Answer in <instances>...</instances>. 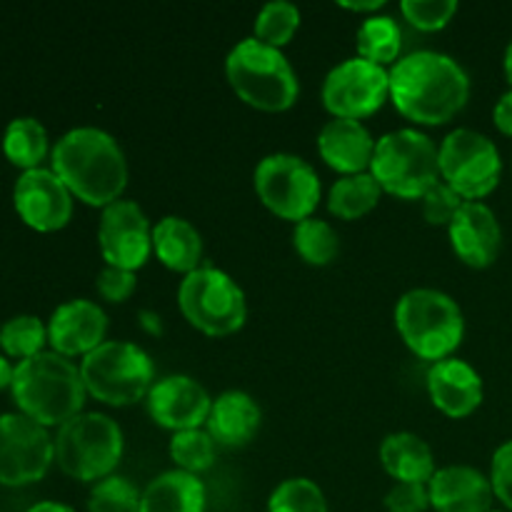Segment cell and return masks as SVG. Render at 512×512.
I'll use <instances>...</instances> for the list:
<instances>
[{"instance_id":"6da1fadb","label":"cell","mask_w":512,"mask_h":512,"mask_svg":"<svg viewBox=\"0 0 512 512\" xmlns=\"http://www.w3.org/2000/svg\"><path fill=\"white\" fill-rule=\"evenodd\" d=\"M468 98V70L448 53L415 50L390 68V100L415 125H445Z\"/></svg>"},{"instance_id":"7a4b0ae2","label":"cell","mask_w":512,"mask_h":512,"mask_svg":"<svg viewBox=\"0 0 512 512\" xmlns=\"http://www.w3.org/2000/svg\"><path fill=\"white\" fill-rule=\"evenodd\" d=\"M50 163L73 198L93 208H108L123 198L128 185L123 148L108 130L95 125L68 130L50 150Z\"/></svg>"},{"instance_id":"3957f363","label":"cell","mask_w":512,"mask_h":512,"mask_svg":"<svg viewBox=\"0 0 512 512\" xmlns=\"http://www.w3.org/2000/svg\"><path fill=\"white\" fill-rule=\"evenodd\" d=\"M13 400L20 413L45 428H60L83 413L85 390L80 365L55 350L20 360L13 370Z\"/></svg>"},{"instance_id":"277c9868","label":"cell","mask_w":512,"mask_h":512,"mask_svg":"<svg viewBox=\"0 0 512 512\" xmlns=\"http://www.w3.org/2000/svg\"><path fill=\"white\" fill-rule=\"evenodd\" d=\"M225 75L243 103L265 113L288 110L298 100L300 80L288 55L255 35L230 48L225 58Z\"/></svg>"},{"instance_id":"5b68a950","label":"cell","mask_w":512,"mask_h":512,"mask_svg":"<svg viewBox=\"0 0 512 512\" xmlns=\"http://www.w3.org/2000/svg\"><path fill=\"white\" fill-rule=\"evenodd\" d=\"M395 328L418 358L438 363L453 358L465 335L460 305L438 288H413L395 305Z\"/></svg>"},{"instance_id":"8992f818","label":"cell","mask_w":512,"mask_h":512,"mask_svg":"<svg viewBox=\"0 0 512 512\" xmlns=\"http://www.w3.org/2000/svg\"><path fill=\"white\" fill-rule=\"evenodd\" d=\"M370 173L383 193L420 200L440 180L438 145L418 128H398L375 143Z\"/></svg>"},{"instance_id":"52a82bcc","label":"cell","mask_w":512,"mask_h":512,"mask_svg":"<svg viewBox=\"0 0 512 512\" xmlns=\"http://www.w3.org/2000/svg\"><path fill=\"white\" fill-rule=\"evenodd\" d=\"M125 438L120 425L105 413H80L55 435V463L80 483H100L115 475L123 458Z\"/></svg>"},{"instance_id":"ba28073f","label":"cell","mask_w":512,"mask_h":512,"mask_svg":"<svg viewBox=\"0 0 512 512\" xmlns=\"http://www.w3.org/2000/svg\"><path fill=\"white\" fill-rule=\"evenodd\" d=\"M90 398L113 408H125L148 398L155 383L153 358L128 340H105L80 360Z\"/></svg>"},{"instance_id":"9c48e42d","label":"cell","mask_w":512,"mask_h":512,"mask_svg":"<svg viewBox=\"0 0 512 512\" xmlns=\"http://www.w3.org/2000/svg\"><path fill=\"white\" fill-rule=\"evenodd\" d=\"M178 305L185 320L210 338L238 333L248 318L243 288L215 265H200L193 273L183 275Z\"/></svg>"},{"instance_id":"30bf717a","label":"cell","mask_w":512,"mask_h":512,"mask_svg":"<svg viewBox=\"0 0 512 512\" xmlns=\"http://www.w3.org/2000/svg\"><path fill=\"white\" fill-rule=\"evenodd\" d=\"M255 193L260 203L283 220L300 223L318 210L323 185L313 165L295 153H270L255 165Z\"/></svg>"},{"instance_id":"8fae6325","label":"cell","mask_w":512,"mask_h":512,"mask_svg":"<svg viewBox=\"0 0 512 512\" xmlns=\"http://www.w3.org/2000/svg\"><path fill=\"white\" fill-rule=\"evenodd\" d=\"M440 180L463 200H483L500 183L503 160L488 135L473 128L450 130L438 145Z\"/></svg>"},{"instance_id":"7c38bea8","label":"cell","mask_w":512,"mask_h":512,"mask_svg":"<svg viewBox=\"0 0 512 512\" xmlns=\"http://www.w3.org/2000/svg\"><path fill=\"white\" fill-rule=\"evenodd\" d=\"M320 95L333 118H370L390 98V70L355 55L328 70Z\"/></svg>"},{"instance_id":"4fadbf2b","label":"cell","mask_w":512,"mask_h":512,"mask_svg":"<svg viewBox=\"0 0 512 512\" xmlns=\"http://www.w3.org/2000/svg\"><path fill=\"white\" fill-rule=\"evenodd\" d=\"M55 460V438L23 413L0 415V485L38 483Z\"/></svg>"},{"instance_id":"5bb4252c","label":"cell","mask_w":512,"mask_h":512,"mask_svg":"<svg viewBox=\"0 0 512 512\" xmlns=\"http://www.w3.org/2000/svg\"><path fill=\"white\" fill-rule=\"evenodd\" d=\"M98 248L105 265L138 273L153 255V225L135 200L120 198L103 208L98 223Z\"/></svg>"},{"instance_id":"9a60e30c","label":"cell","mask_w":512,"mask_h":512,"mask_svg":"<svg viewBox=\"0 0 512 512\" xmlns=\"http://www.w3.org/2000/svg\"><path fill=\"white\" fill-rule=\"evenodd\" d=\"M13 200L23 223L40 233L65 228L73 215V193L53 168L23 170L15 183Z\"/></svg>"},{"instance_id":"2e32d148","label":"cell","mask_w":512,"mask_h":512,"mask_svg":"<svg viewBox=\"0 0 512 512\" xmlns=\"http://www.w3.org/2000/svg\"><path fill=\"white\" fill-rule=\"evenodd\" d=\"M145 405L155 425L180 433V430L203 428L208 423L213 398L190 375H165L155 380Z\"/></svg>"},{"instance_id":"e0dca14e","label":"cell","mask_w":512,"mask_h":512,"mask_svg":"<svg viewBox=\"0 0 512 512\" xmlns=\"http://www.w3.org/2000/svg\"><path fill=\"white\" fill-rule=\"evenodd\" d=\"M105 333H108V315L93 300H68L50 315L48 343L65 358H78V355L85 358L105 343Z\"/></svg>"},{"instance_id":"ac0fdd59","label":"cell","mask_w":512,"mask_h":512,"mask_svg":"<svg viewBox=\"0 0 512 512\" xmlns=\"http://www.w3.org/2000/svg\"><path fill=\"white\" fill-rule=\"evenodd\" d=\"M448 238L455 255L470 268H488L503 245L498 215L483 200H465L448 225Z\"/></svg>"},{"instance_id":"d6986e66","label":"cell","mask_w":512,"mask_h":512,"mask_svg":"<svg viewBox=\"0 0 512 512\" xmlns=\"http://www.w3.org/2000/svg\"><path fill=\"white\" fill-rule=\"evenodd\" d=\"M425 385L435 408L448 418H468L483 403V378L460 358H445L430 365Z\"/></svg>"},{"instance_id":"ffe728a7","label":"cell","mask_w":512,"mask_h":512,"mask_svg":"<svg viewBox=\"0 0 512 512\" xmlns=\"http://www.w3.org/2000/svg\"><path fill=\"white\" fill-rule=\"evenodd\" d=\"M430 508L438 512H490L493 485L473 465H445L428 483Z\"/></svg>"},{"instance_id":"44dd1931","label":"cell","mask_w":512,"mask_h":512,"mask_svg":"<svg viewBox=\"0 0 512 512\" xmlns=\"http://www.w3.org/2000/svg\"><path fill=\"white\" fill-rule=\"evenodd\" d=\"M375 143L363 120L333 118L320 128L318 153L340 175H355L370 170L375 155Z\"/></svg>"},{"instance_id":"7402d4cb","label":"cell","mask_w":512,"mask_h":512,"mask_svg":"<svg viewBox=\"0 0 512 512\" xmlns=\"http://www.w3.org/2000/svg\"><path fill=\"white\" fill-rule=\"evenodd\" d=\"M260 420H263V413L253 395L245 390H225L218 398H213L205 430L218 445L240 448L255 438Z\"/></svg>"},{"instance_id":"603a6c76","label":"cell","mask_w":512,"mask_h":512,"mask_svg":"<svg viewBox=\"0 0 512 512\" xmlns=\"http://www.w3.org/2000/svg\"><path fill=\"white\" fill-rule=\"evenodd\" d=\"M208 493L198 475L165 470L140 493V512H205Z\"/></svg>"},{"instance_id":"cb8c5ba5","label":"cell","mask_w":512,"mask_h":512,"mask_svg":"<svg viewBox=\"0 0 512 512\" xmlns=\"http://www.w3.org/2000/svg\"><path fill=\"white\" fill-rule=\"evenodd\" d=\"M153 253L175 273H193L203 265V235L190 220L165 215L153 225Z\"/></svg>"},{"instance_id":"d4e9b609","label":"cell","mask_w":512,"mask_h":512,"mask_svg":"<svg viewBox=\"0 0 512 512\" xmlns=\"http://www.w3.org/2000/svg\"><path fill=\"white\" fill-rule=\"evenodd\" d=\"M380 463L395 483H430L435 475V455L420 435L400 430L380 443Z\"/></svg>"},{"instance_id":"484cf974","label":"cell","mask_w":512,"mask_h":512,"mask_svg":"<svg viewBox=\"0 0 512 512\" xmlns=\"http://www.w3.org/2000/svg\"><path fill=\"white\" fill-rule=\"evenodd\" d=\"M383 198V188L370 170L355 175H343L330 185L328 210L343 220H358L368 215Z\"/></svg>"},{"instance_id":"4316f807","label":"cell","mask_w":512,"mask_h":512,"mask_svg":"<svg viewBox=\"0 0 512 512\" xmlns=\"http://www.w3.org/2000/svg\"><path fill=\"white\" fill-rule=\"evenodd\" d=\"M355 45H358L360 58L370 60L375 65H383V68L385 65L393 68L400 60V50H403V30H400L398 20L393 15H368L360 23Z\"/></svg>"},{"instance_id":"83f0119b","label":"cell","mask_w":512,"mask_h":512,"mask_svg":"<svg viewBox=\"0 0 512 512\" xmlns=\"http://www.w3.org/2000/svg\"><path fill=\"white\" fill-rule=\"evenodd\" d=\"M3 153L13 165L23 170L43 168V160L48 155V130L35 118H15L5 128Z\"/></svg>"},{"instance_id":"f1b7e54d","label":"cell","mask_w":512,"mask_h":512,"mask_svg":"<svg viewBox=\"0 0 512 512\" xmlns=\"http://www.w3.org/2000/svg\"><path fill=\"white\" fill-rule=\"evenodd\" d=\"M293 248L308 265H330L340 250V238L328 220L305 218L295 223Z\"/></svg>"},{"instance_id":"f546056e","label":"cell","mask_w":512,"mask_h":512,"mask_svg":"<svg viewBox=\"0 0 512 512\" xmlns=\"http://www.w3.org/2000/svg\"><path fill=\"white\" fill-rule=\"evenodd\" d=\"M215 448H218V443L210 438L208 430L193 428V430H180V433H173L168 450L175 468L198 475L203 473V470L213 468Z\"/></svg>"},{"instance_id":"4dcf8cb0","label":"cell","mask_w":512,"mask_h":512,"mask_svg":"<svg viewBox=\"0 0 512 512\" xmlns=\"http://www.w3.org/2000/svg\"><path fill=\"white\" fill-rule=\"evenodd\" d=\"M300 28V8L290 0H270L255 15V38L283 50Z\"/></svg>"},{"instance_id":"1f68e13d","label":"cell","mask_w":512,"mask_h":512,"mask_svg":"<svg viewBox=\"0 0 512 512\" xmlns=\"http://www.w3.org/2000/svg\"><path fill=\"white\" fill-rule=\"evenodd\" d=\"M45 343H48V328L35 315H15L0 328V348L10 358H33L43 353Z\"/></svg>"},{"instance_id":"d6a6232c","label":"cell","mask_w":512,"mask_h":512,"mask_svg":"<svg viewBox=\"0 0 512 512\" xmlns=\"http://www.w3.org/2000/svg\"><path fill=\"white\" fill-rule=\"evenodd\" d=\"M268 512H330L325 493L310 478H288L270 493Z\"/></svg>"},{"instance_id":"836d02e7","label":"cell","mask_w":512,"mask_h":512,"mask_svg":"<svg viewBox=\"0 0 512 512\" xmlns=\"http://www.w3.org/2000/svg\"><path fill=\"white\" fill-rule=\"evenodd\" d=\"M140 493L128 478L110 475L93 485L88 498V512H140Z\"/></svg>"},{"instance_id":"e575fe53","label":"cell","mask_w":512,"mask_h":512,"mask_svg":"<svg viewBox=\"0 0 512 512\" xmlns=\"http://www.w3.org/2000/svg\"><path fill=\"white\" fill-rule=\"evenodd\" d=\"M400 13L413 28L433 33L443 30L458 13V0H403Z\"/></svg>"},{"instance_id":"d590c367","label":"cell","mask_w":512,"mask_h":512,"mask_svg":"<svg viewBox=\"0 0 512 512\" xmlns=\"http://www.w3.org/2000/svg\"><path fill=\"white\" fill-rule=\"evenodd\" d=\"M465 200L450 188L448 183L438 180L428 193L420 198V205H423V218L428 220L430 225H445L448 228L450 220L455 218V213L460 210Z\"/></svg>"},{"instance_id":"8d00e7d4","label":"cell","mask_w":512,"mask_h":512,"mask_svg":"<svg viewBox=\"0 0 512 512\" xmlns=\"http://www.w3.org/2000/svg\"><path fill=\"white\" fill-rule=\"evenodd\" d=\"M95 288H98V293L103 295L108 303H125V300L135 293V288H138V275H135L133 270L105 265L98 273Z\"/></svg>"},{"instance_id":"74e56055","label":"cell","mask_w":512,"mask_h":512,"mask_svg":"<svg viewBox=\"0 0 512 512\" xmlns=\"http://www.w3.org/2000/svg\"><path fill=\"white\" fill-rule=\"evenodd\" d=\"M388 512H425L430 508L428 483H395L385 495Z\"/></svg>"},{"instance_id":"f35d334b","label":"cell","mask_w":512,"mask_h":512,"mask_svg":"<svg viewBox=\"0 0 512 512\" xmlns=\"http://www.w3.org/2000/svg\"><path fill=\"white\" fill-rule=\"evenodd\" d=\"M490 485H493L495 498L512 510V440L495 450L493 465H490Z\"/></svg>"},{"instance_id":"ab89813d","label":"cell","mask_w":512,"mask_h":512,"mask_svg":"<svg viewBox=\"0 0 512 512\" xmlns=\"http://www.w3.org/2000/svg\"><path fill=\"white\" fill-rule=\"evenodd\" d=\"M493 123L503 135H512V88L500 95L493 108Z\"/></svg>"},{"instance_id":"60d3db41","label":"cell","mask_w":512,"mask_h":512,"mask_svg":"<svg viewBox=\"0 0 512 512\" xmlns=\"http://www.w3.org/2000/svg\"><path fill=\"white\" fill-rule=\"evenodd\" d=\"M340 8L353 10V13H373L375 15L385 8V0H358V3H353V0H340Z\"/></svg>"},{"instance_id":"b9f144b4","label":"cell","mask_w":512,"mask_h":512,"mask_svg":"<svg viewBox=\"0 0 512 512\" xmlns=\"http://www.w3.org/2000/svg\"><path fill=\"white\" fill-rule=\"evenodd\" d=\"M25 512H75L70 505L58 503V500H43V503H35L33 508H28Z\"/></svg>"},{"instance_id":"7bdbcfd3","label":"cell","mask_w":512,"mask_h":512,"mask_svg":"<svg viewBox=\"0 0 512 512\" xmlns=\"http://www.w3.org/2000/svg\"><path fill=\"white\" fill-rule=\"evenodd\" d=\"M13 370H15L13 365L0 355V390L10 388V383H13Z\"/></svg>"},{"instance_id":"ee69618b","label":"cell","mask_w":512,"mask_h":512,"mask_svg":"<svg viewBox=\"0 0 512 512\" xmlns=\"http://www.w3.org/2000/svg\"><path fill=\"white\" fill-rule=\"evenodd\" d=\"M505 75H508V80L512 85V40H510L508 50H505Z\"/></svg>"},{"instance_id":"f6af8a7d","label":"cell","mask_w":512,"mask_h":512,"mask_svg":"<svg viewBox=\"0 0 512 512\" xmlns=\"http://www.w3.org/2000/svg\"><path fill=\"white\" fill-rule=\"evenodd\" d=\"M490 512H498V510H490Z\"/></svg>"}]
</instances>
